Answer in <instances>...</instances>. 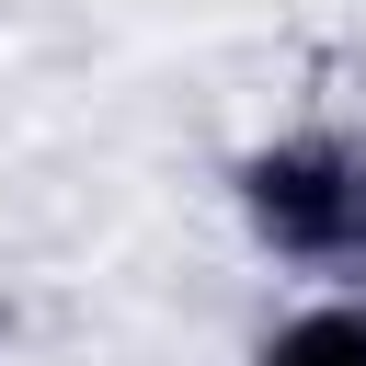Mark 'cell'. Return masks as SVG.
I'll return each mask as SVG.
<instances>
[{"label": "cell", "mask_w": 366, "mask_h": 366, "mask_svg": "<svg viewBox=\"0 0 366 366\" xmlns=\"http://www.w3.org/2000/svg\"><path fill=\"white\" fill-rule=\"evenodd\" d=\"M240 240L274 274H309V297H366V126H274L229 160Z\"/></svg>", "instance_id": "obj_1"}, {"label": "cell", "mask_w": 366, "mask_h": 366, "mask_svg": "<svg viewBox=\"0 0 366 366\" xmlns=\"http://www.w3.org/2000/svg\"><path fill=\"white\" fill-rule=\"evenodd\" d=\"M252 366H366V297H297L252 332Z\"/></svg>", "instance_id": "obj_2"}]
</instances>
